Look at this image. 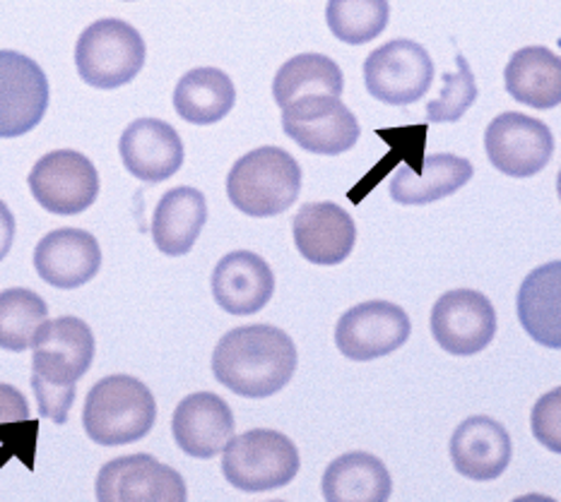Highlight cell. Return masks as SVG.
I'll return each instance as SVG.
<instances>
[{"instance_id":"cell-1","label":"cell","mask_w":561,"mask_h":502,"mask_svg":"<svg viewBox=\"0 0 561 502\" xmlns=\"http://www.w3.org/2000/svg\"><path fill=\"white\" fill-rule=\"evenodd\" d=\"M297 347L273 325H243L217 341L213 373L219 385L247 399H265L289 385L297 371Z\"/></svg>"},{"instance_id":"cell-2","label":"cell","mask_w":561,"mask_h":502,"mask_svg":"<svg viewBox=\"0 0 561 502\" xmlns=\"http://www.w3.org/2000/svg\"><path fill=\"white\" fill-rule=\"evenodd\" d=\"M94 335L80 317L46 320L32 341V389L39 413L56 425L68 421L78 380L92 369Z\"/></svg>"},{"instance_id":"cell-3","label":"cell","mask_w":561,"mask_h":502,"mask_svg":"<svg viewBox=\"0 0 561 502\" xmlns=\"http://www.w3.org/2000/svg\"><path fill=\"white\" fill-rule=\"evenodd\" d=\"M154 421L152 392L133 375H108L84 399V433L102 447L138 443L152 431Z\"/></svg>"},{"instance_id":"cell-4","label":"cell","mask_w":561,"mask_h":502,"mask_svg":"<svg viewBox=\"0 0 561 502\" xmlns=\"http://www.w3.org/2000/svg\"><path fill=\"white\" fill-rule=\"evenodd\" d=\"M299 192L301 166L283 147H259L243 154L227 176L229 202L255 219L287 212Z\"/></svg>"},{"instance_id":"cell-5","label":"cell","mask_w":561,"mask_h":502,"mask_svg":"<svg viewBox=\"0 0 561 502\" xmlns=\"http://www.w3.org/2000/svg\"><path fill=\"white\" fill-rule=\"evenodd\" d=\"M145 42L133 24L108 17L96 20L76 44V68L94 90H116L138 78L145 66Z\"/></svg>"},{"instance_id":"cell-6","label":"cell","mask_w":561,"mask_h":502,"mask_svg":"<svg viewBox=\"0 0 561 502\" xmlns=\"http://www.w3.org/2000/svg\"><path fill=\"white\" fill-rule=\"evenodd\" d=\"M299 450L291 440L267 428L231 437L225 447V479L243 493H265L295 481L299 474Z\"/></svg>"},{"instance_id":"cell-7","label":"cell","mask_w":561,"mask_h":502,"mask_svg":"<svg viewBox=\"0 0 561 502\" xmlns=\"http://www.w3.org/2000/svg\"><path fill=\"white\" fill-rule=\"evenodd\" d=\"M434 82V63L426 48L410 39H393L364 60V84L374 100L390 106L420 102Z\"/></svg>"},{"instance_id":"cell-8","label":"cell","mask_w":561,"mask_h":502,"mask_svg":"<svg viewBox=\"0 0 561 502\" xmlns=\"http://www.w3.org/2000/svg\"><path fill=\"white\" fill-rule=\"evenodd\" d=\"M30 190L46 212L60 217L82 214L100 198V174L84 154L56 150L34 164Z\"/></svg>"},{"instance_id":"cell-9","label":"cell","mask_w":561,"mask_h":502,"mask_svg":"<svg viewBox=\"0 0 561 502\" xmlns=\"http://www.w3.org/2000/svg\"><path fill=\"white\" fill-rule=\"evenodd\" d=\"M283 130L301 150L335 156L357 144L362 128L340 96H304L283 108Z\"/></svg>"},{"instance_id":"cell-10","label":"cell","mask_w":561,"mask_h":502,"mask_svg":"<svg viewBox=\"0 0 561 502\" xmlns=\"http://www.w3.org/2000/svg\"><path fill=\"white\" fill-rule=\"evenodd\" d=\"M484 150L496 171L511 178H530L550 164L554 135L542 120L508 112L486 126Z\"/></svg>"},{"instance_id":"cell-11","label":"cell","mask_w":561,"mask_h":502,"mask_svg":"<svg viewBox=\"0 0 561 502\" xmlns=\"http://www.w3.org/2000/svg\"><path fill=\"white\" fill-rule=\"evenodd\" d=\"M410 329V317L400 305L367 301L340 317L335 327V347L350 361H374L405 345Z\"/></svg>"},{"instance_id":"cell-12","label":"cell","mask_w":561,"mask_h":502,"mask_svg":"<svg viewBox=\"0 0 561 502\" xmlns=\"http://www.w3.org/2000/svg\"><path fill=\"white\" fill-rule=\"evenodd\" d=\"M432 335L454 357H474L492 345L496 335V311L480 291L454 289L434 303Z\"/></svg>"},{"instance_id":"cell-13","label":"cell","mask_w":561,"mask_h":502,"mask_svg":"<svg viewBox=\"0 0 561 502\" xmlns=\"http://www.w3.org/2000/svg\"><path fill=\"white\" fill-rule=\"evenodd\" d=\"M46 108L48 80L36 60L18 51H0V140L32 132Z\"/></svg>"},{"instance_id":"cell-14","label":"cell","mask_w":561,"mask_h":502,"mask_svg":"<svg viewBox=\"0 0 561 502\" xmlns=\"http://www.w3.org/2000/svg\"><path fill=\"white\" fill-rule=\"evenodd\" d=\"M186 495L181 474L150 455L112 459L96 476V500L102 502H184Z\"/></svg>"},{"instance_id":"cell-15","label":"cell","mask_w":561,"mask_h":502,"mask_svg":"<svg viewBox=\"0 0 561 502\" xmlns=\"http://www.w3.org/2000/svg\"><path fill=\"white\" fill-rule=\"evenodd\" d=\"M100 267L102 250L90 231L56 229L36 243L34 269L54 289L84 287Z\"/></svg>"},{"instance_id":"cell-16","label":"cell","mask_w":561,"mask_h":502,"mask_svg":"<svg viewBox=\"0 0 561 502\" xmlns=\"http://www.w3.org/2000/svg\"><path fill=\"white\" fill-rule=\"evenodd\" d=\"M121 159L128 174L145 183L172 178L184 164V142L160 118H138L121 135Z\"/></svg>"},{"instance_id":"cell-17","label":"cell","mask_w":561,"mask_h":502,"mask_svg":"<svg viewBox=\"0 0 561 502\" xmlns=\"http://www.w3.org/2000/svg\"><path fill=\"white\" fill-rule=\"evenodd\" d=\"M291 231L304 260L323 267L345 262L357 243L355 219L335 202L304 205L291 222Z\"/></svg>"},{"instance_id":"cell-18","label":"cell","mask_w":561,"mask_h":502,"mask_svg":"<svg viewBox=\"0 0 561 502\" xmlns=\"http://www.w3.org/2000/svg\"><path fill=\"white\" fill-rule=\"evenodd\" d=\"M176 445L195 459H213L234 437V413L213 392H195L179 404L172 419Z\"/></svg>"},{"instance_id":"cell-19","label":"cell","mask_w":561,"mask_h":502,"mask_svg":"<svg viewBox=\"0 0 561 502\" xmlns=\"http://www.w3.org/2000/svg\"><path fill=\"white\" fill-rule=\"evenodd\" d=\"M275 275L261 255L234 250L217 262L213 272V296L229 315H253L271 303Z\"/></svg>"},{"instance_id":"cell-20","label":"cell","mask_w":561,"mask_h":502,"mask_svg":"<svg viewBox=\"0 0 561 502\" xmlns=\"http://www.w3.org/2000/svg\"><path fill=\"white\" fill-rule=\"evenodd\" d=\"M450 462L470 481H494L511 462V437L490 416L462 421L450 437Z\"/></svg>"},{"instance_id":"cell-21","label":"cell","mask_w":561,"mask_h":502,"mask_svg":"<svg viewBox=\"0 0 561 502\" xmlns=\"http://www.w3.org/2000/svg\"><path fill=\"white\" fill-rule=\"evenodd\" d=\"M516 308L533 341L547 349H561V260L533 269L518 289Z\"/></svg>"},{"instance_id":"cell-22","label":"cell","mask_w":561,"mask_h":502,"mask_svg":"<svg viewBox=\"0 0 561 502\" xmlns=\"http://www.w3.org/2000/svg\"><path fill=\"white\" fill-rule=\"evenodd\" d=\"M207 222L205 195L195 188L181 186L167 190L157 202L152 217V241L160 253L181 257L193 250Z\"/></svg>"},{"instance_id":"cell-23","label":"cell","mask_w":561,"mask_h":502,"mask_svg":"<svg viewBox=\"0 0 561 502\" xmlns=\"http://www.w3.org/2000/svg\"><path fill=\"white\" fill-rule=\"evenodd\" d=\"M504 82L518 104L547 112L561 104V58L545 46L520 48L508 60Z\"/></svg>"},{"instance_id":"cell-24","label":"cell","mask_w":561,"mask_h":502,"mask_svg":"<svg viewBox=\"0 0 561 502\" xmlns=\"http://www.w3.org/2000/svg\"><path fill=\"white\" fill-rule=\"evenodd\" d=\"M472 178V164L456 154H432L420 171L398 168L390 198L398 205H430L458 192Z\"/></svg>"},{"instance_id":"cell-25","label":"cell","mask_w":561,"mask_h":502,"mask_svg":"<svg viewBox=\"0 0 561 502\" xmlns=\"http://www.w3.org/2000/svg\"><path fill=\"white\" fill-rule=\"evenodd\" d=\"M393 493L386 464L369 452H347L323 474V498L331 502H383Z\"/></svg>"},{"instance_id":"cell-26","label":"cell","mask_w":561,"mask_h":502,"mask_svg":"<svg viewBox=\"0 0 561 502\" xmlns=\"http://www.w3.org/2000/svg\"><path fill=\"white\" fill-rule=\"evenodd\" d=\"M237 104L234 82L217 68H195L174 90L176 114L193 126H213L229 116Z\"/></svg>"},{"instance_id":"cell-27","label":"cell","mask_w":561,"mask_h":502,"mask_svg":"<svg viewBox=\"0 0 561 502\" xmlns=\"http://www.w3.org/2000/svg\"><path fill=\"white\" fill-rule=\"evenodd\" d=\"M343 90V70H340L333 58L321 54H301L289 58L287 63L277 70L273 82V96L279 108L289 106L291 102H299L304 96H340Z\"/></svg>"},{"instance_id":"cell-28","label":"cell","mask_w":561,"mask_h":502,"mask_svg":"<svg viewBox=\"0 0 561 502\" xmlns=\"http://www.w3.org/2000/svg\"><path fill=\"white\" fill-rule=\"evenodd\" d=\"M48 320L46 301L30 289H8L0 293V349L27 351L34 335Z\"/></svg>"},{"instance_id":"cell-29","label":"cell","mask_w":561,"mask_h":502,"mask_svg":"<svg viewBox=\"0 0 561 502\" xmlns=\"http://www.w3.org/2000/svg\"><path fill=\"white\" fill-rule=\"evenodd\" d=\"M390 20L388 0H328L325 22L335 39L362 46L386 30Z\"/></svg>"},{"instance_id":"cell-30","label":"cell","mask_w":561,"mask_h":502,"mask_svg":"<svg viewBox=\"0 0 561 502\" xmlns=\"http://www.w3.org/2000/svg\"><path fill=\"white\" fill-rule=\"evenodd\" d=\"M458 72L456 75H444V92L438 94V100L430 102L426 106V116L432 124H456L466 116L468 108L478 100V84H474L472 70L466 63V58L460 54L456 56Z\"/></svg>"},{"instance_id":"cell-31","label":"cell","mask_w":561,"mask_h":502,"mask_svg":"<svg viewBox=\"0 0 561 502\" xmlns=\"http://www.w3.org/2000/svg\"><path fill=\"white\" fill-rule=\"evenodd\" d=\"M530 428L540 445L561 455V387L538 399L530 413Z\"/></svg>"},{"instance_id":"cell-32","label":"cell","mask_w":561,"mask_h":502,"mask_svg":"<svg viewBox=\"0 0 561 502\" xmlns=\"http://www.w3.org/2000/svg\"><path fill=\"white\" fill-rule=\"evenodd\" d=\"M30 419V404L20 389L0 383V428Z\"/></svg>"},{"instance_id":"cell-33","label":"cell","mask_w":561,"mask_h":502,"mask_svg":"<svg viewBox=\"0 0 561 502\" xmlns=\"http://www.w3.org/2000/svg\"><path fill=\"white\" fill-rule=\"evenodd\" d=\"M12 241H15V217L8 210V205L0 200V260H5Z\"/></svg>"},{"instance_id":"cell-34","label":"cell","mask_w":561,"mask_h":502,"mask_svg":"<svg viewBox=\"0 0 561 502\" xmlns=\"http://www.w3.org/2000/svg\"><path fill=\"white\" fill-rule=\"evenodd\" d=\"M557 192H559V200H561V171H559V176H557Z\"/></svg>"}]
</instances>
